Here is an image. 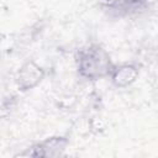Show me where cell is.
Masks as SVG:
<instances>
[{
	"label": "cell",
	"instance_id": "cell-1",
	"mask_svg": "<svg viewBox=\"0 0 158 158\" xmlns=\"http://www.w3.org/2000/svg\"><path fill=\"white\" fill-rule=\"evenodd\" d=\"M77 68L80 77L88 80H98L104 77H110L114 65L105 49L99 46H90L79 52Z\"/></svg>",
	"mask_w": 158,
	"mask_h": 158
},
{
	"label": "cell",
	"instance_id": "cell-2",
	"mask_svg": "<svg viewBox=\"0 0 158 158\" xmlns=\"http://www.w3.org/2000/svg\"><path fill=\"white\" fill-rule=\"evenodd\" d=\"M46 77V70L35 60L25 62L16 72L15 83L20 91L26 93L38 86Z\"/></svg>",
	"mask_w": 158,
	"mask_h": 158
},
{
	"label": "cell",
	"instance_id": "cell-3",
	"mask_svg": "<svg viewBox=\"0 0 158 158\" xmlns=\"http://www.w3.org/2000/svg\"><path fill=\"white\" fill-rule=\"evenodd\" d=\"M68 144H69L68 137H65V136H51V137L43 139L42 142L32 146L28 152L21 153L20 156L54 158V157L62 156L64 153V151L67 149Z\"/></svg>",
	"mask_w": 158,
	"mask_h": 158
},
{
	"label": "cell",
	"instance_id": "cell-4",
	"mask_svg": "<svg viewBox=\"0 0 158 158\" xmlns=\"http://www.w3.org/2000/svg\"><path fill=\"white\" fill-rule=\"evenodd\" d=\"M139 77V69L133 63H123L120 65H114L110 79L114 86L116 88H127L131 86Z\"/></svg>",
	"mask_w": 158,
	"mask_h": 158
},
{
	"label": "cell",
	"instance_id": "cell-5",
	"mask_svg": "<svg viewBox=\"0 0 158 158\" xmlns=\"http://www.w3.org/2000/svg\"><path fill=\"white\" fill-rule=\"evenodd\" d=\"M73 131L80 136V137H88L91 133H94V122H93V117H88V116H81L79 118H77L73 123Z\"/></svg>",
	"mask_w": 158,
	"mask_h": 158
}]
</instances>
